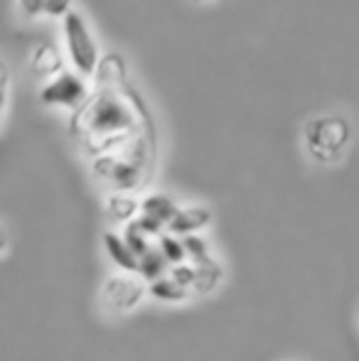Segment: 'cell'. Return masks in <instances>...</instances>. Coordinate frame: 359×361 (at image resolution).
Masks as SVG:
<instances>
[{"mask_svg":"<svg viewBox=\"0 0 359 361\" xmlns=\"http://www.w3.org/2000/svg\"><path fill=\"white\" fill-rule=\"evenodd\" d=\"M143 109L126 84L96 86L87 104L72 116V133L82 140L91 157L123 150L130 140L143 135Z\"/></svg>","mask_w":359,"mask_h":361,"instance_id":"1","label":"cell"},{"mask_svg":"<svg viewBox=\"0 0 359 361\" xmlns=\"http://www.w3.org/2000/svg\"><path fill=\"white\" fill-rule=\"evenodd\" d=\"M150 160H153V143L143 133L135 140H130L123 150L91 157V172L111 192H128V195H133L145 182V177H148Z\"/></svg>","mask_w":359,"mask_h":361,"instance_id":"2","label":"cell"},{"mask_svg":"<svg viewBox=\"0 0 359 361\" xmlns=\"http://www.w3.org/2000/svg\"><path fill=\"white\" fill-rule=\"evenodd\" d=\"M352 140V126L340 114L315 116L303 128V145L310 160L317 165H335L342 160Z\"/></svg>","mask_w":359,"mask_h":361,"instance_id":"3","label":"cell"},{"mask_svg":"<svg viewBox=\"0 0 359 361\" xmlns=\"http://www.w3.org/2000/svg\"><path fill=\"white\" fill-rule=\"evenodd\" d=\"M62 35H64L67 59L72 62L74 72L82 74L84 79L94 76L96 67L101 62V52H99V42H96L84 15L77 13V10H69L62 18Z\"/></svg>","mask_w":359,"mask_h":361,"instance_id":"4","label":"cell"},{"mask_svg":"<svg viewBox=\"0 0 359 361\" xmlns=\"http://www.w3.org/2000/svg\"><path fill=\"white\" fill-rule=\"evenodd\" d=\"M148 298L145 283L135 273H114L104 281L99 300L111 314H128L143 305Z\"/></svg>","mask_w":359,"mask_h":361,"instance_id":"5","label":"cell"},{"mask_svg":"<svg viewBox=\"0 0 359 361\" xmlns=\"http://www.w3.org/2000/svg\"><path fill=\"white\" fill-rule=\"evenodd\" d=\"M91 96V89L82 74H77L74 69H64L57 76H52L49 81H44V86L39 89V101L44 106H54V109H67V111H79L87 99Z\"/></svg>","mask_w":359,"mask_h":361,"instance_id":"6","label":"cell"},{"mask_svg":"<svg viewBox=\"0 0 359 361\" xmlns=\"http://www.w3.org/2000/svg\"><path fill=\"white\" fill-rule=\"evenodd\" d=\"M212 214L209 207L205 204H187V207H180L178 214L173 216V221L168 224V233L173 236H192V233H202L207 226L212 224Z\"/></svg>","mask_w":359,"mask_h":361,"instance_id":"7","label":"cell"},{"mask_svg":"<svg viewBox=\"0 0 359 361\" xmlns=\"http://www.w3.org/2000/svg\"><path fill=\"white\" fill-rule=\"evenodd\" d=\"M30 69L42 79H52L59 72H64V54L59 52V47L49 39L35 44L32 54H30Z\"/></svg>","mask_w":359,"mask_h":361,"instance_id":"8","label":"cell"},{"mask_svg":"<svg viewBox=\"0 0 359 361\" xmlns=\"http://www.w3.org/2000/svg\"><path fill=\"white\" fill-rule=\"evenodd\" d=\"M101 243H104V253L109 256V261L118 268V273H135L138 258L130 253V248L126 246V241L121 238L118 231H104Z\"/></svg>","mask_w":359,"mask_h":361,"instance_id":"9","label":"cell"},{"mask_svg":"<svg viewBox=\"0 0 359 361\" xmlns=\"http://www.w3.org/2000/svg\"><path fill=\"white\" fill-rule=\"evenodd\" d=\"M104 212L111 221L128 224L140 214V200L128 192H109L104 202Z\"/></svg>","mask_w":359,"mask_h":361,"instance_id":"10","label":"cell"},{"mask_svg":"<svg viewBox=\"0 0 359 361\" xmlns=\"http://www.w3.org/2000/svg\"><path fill=\"white\" fill-rule=\"evenodd\" d=\"M178 209H180L178 202L170 195H165V192H148L145 197H140V214L155 219V221H160L165 228L173 221V216L178 214Z\"/></svg>","mask_w":359,"mask_h":361,"instance_id":"11","label":"cell"},{"mask_svg":"<svg viewBox=\"0 0 359 361\" xmlns=\"http://www.w3.org/2000/svg\"><path fill=\"white\" fill-rule=\"evenodd\" d=\"M197 276H195V286H192L190 293L197 295V298H205V295H212L217 288L224 281V268L217 258H209L207 263H200L195 266Z\"/></svg>","mask_w":359,"mask_h":361,"instance_id":"12","label":"cell"},{"mask_svg":"<svg viewBox=\"0 0 359 361\" xmlns=\"http://www.w3.org/2000/svg\"><path fill=\"white\" fill-rule=\"evenodd\" d=\"M145 293H148L150 300H155V302H160V305H180L192 298L190 290L178 286L170 276H163V278H158V281L148 283Z\"/></svg>","mask_w":359,"mask_h":361,"instance_id":"13","label":"cell"},{"mask_svg":"<svg viewBox=\"0 0 359 361\" xmlns=\"http://www.w3.org/2000/svg\"><path fill=\"white\" fill-rule=\"evenodd\" d=\"M168 271H170V266H168V261L163 258V253L158 251V248H150V251H145L143 256L138 258V268H135V276L140 278V281L148 286V283H153V281H158V278H163V276H168Z\"/></svg>","mask_w":359,"mask_h":361,"instance_id":"14","label":"cell"},{"mask_svg":"<svg viewBox=\"0 0 359 361\" xmlns=\"http://www.w3.org/2000/svg\"><path fill=\"white\" fill-rule=\"evenodd\" d=\"M121 238L126 241V246L130 248V253H133L135 258H140L145 251H150V248L155 246V241L150 236H145V231L138 226L135 221H128L123 224V228H121Z\"/></svg>","mask_w":359,"mask_h":361,"instance_id":"15","label":"cell"},{"mask_svg":"<svg viewBox=\"0 0 359 361\" xmlns=\"http://www.w3.org/2000/svg\"><path fill=\"white\" fill-rule=\"evenodd\" d=\"M182 248H185V258L192 263V266H200V263H207L212 256L209 241H207L202 233H192V236H182Z\"/></svg>","mask_w":359,"mask_h":361,"instance_id":"16","label":"cell"},{"mask_svg":"<svg viewBox=\"0 0 359 361\" xmlns=\"http://www.w3.org/2000/svg\"><path fill=\"white\" fill-rule=\"evenodd\" d=\"M155 248L163 253V258L168 261V266H178V263H185V248H182V238L173 236V233L165 231L163 236L155 241Z\"/></svg>","mask_w":359,"mask_h":361,"instance_id":"17","label":"cell"},{"mask_svg":"<svg viewBox=\"0 0 359 361\" xmlns=\"http://www.w3.org/2000/svg\"><path fill=\"white\" fill-rule=\"evenodd\" d=\"M168 276L173 278L178 286L185 288V290H192V286H195L197 271H195V266H192L190 261H185V263H178V266H170Z\"/></svg>","mask_w":359,"mask_h":361,"instance_id":"18","label":"cell"},{"mask_svg":"<svg viewBox=\"0 0 359 361\" xmlns=\"http://www.w3.org/2000/svg\"><path fill=\"white\" fill-rule=\"evenodd\" d=\"M72 8V0H44V15L49 18H64Z\"/></svg>","mask_w":359,"mask_h":361,"instance_id":"19","label":"cell"},{"mask_svg":"<svg viewBox=\"0 0 359 361\" xmlns=\"http://www.w3.org/2000/svg\"><path fill=\"white\" fill-rule=\"evenodd\" d=\"M8 96H10V67L0 59V114L8 106Z\"/></svg>","mask_w":359,"mask_h":361,"instance_id":"20","label":"cell"},{"mask_svg":"<svg viewBox=\"0 0 359 361\" xmlns=\"http://www.w3.org/2000/svg\"><path fill=\"white\" fill-rule=\"evenodd\" d=\"M18 8L25 18H39L44 15V0H18Z\"/></svg>","mask_w":359,"mask_h":361,"instance_id":"21","label":"cell"},{"mask_svg":"<svg viewBox=\"0 0 359 361\" xmlns=\"http://www.w3.org/2000/svg\"><path fill=\"white\" fill-rule=\"evenodd\" d=\"M8 248H10V236H8V231H5L3 224H0V256L8 253Z\"/></svg>","mask_w":359,"mask_h":361,"instance_id":"22","label":"cell"}]
</instances>
